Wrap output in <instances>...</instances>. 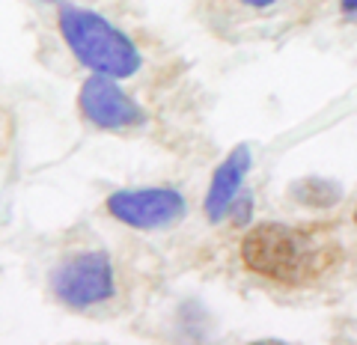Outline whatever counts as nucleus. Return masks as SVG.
I'll use <instances>...</instances> for the list:
<instances>
[{"label": "nucleus", "instance_id": "f03ea898", "mask_svg": "<svg viewBox=\"0 0 357 345\" xmlns=\"http://www.w3.org/2000/svg\"><path fill=\"white\" fill-rule=\"evenodd\" d=\"M60 33L75 57L98 75L128 77L140 69V54L134 48V42L122 30H116L110 21L89 13V9L63 6Z\"/></svg>", "mask_w": 357, "mask_h": 345}, {"label": "nucleus", "instance_id": "7ed1b4c3", "mask_svg": "<svg viewBox=\"0 0 357 345\" xmlns=\"http://www.w3.org/2000/svg\"><path fill=\"white\" fill-rule=\"evenodd\" d=\"M54 292L63 304L86 309L114 295V268L105 253H81L60 265L54 274Z\"/></svg>", "mask_w": 357, "mask_h": 345}, {"label": "nucleus", "instance_id": "9b49d317", "mask_svg": "<svg viewBox=\"0 0 357 345\" xmlns=\"http://www.w3.org/2000/svg\"><path fill=\"white\" fill-rule=\"evenodd\" d=\"M354 224H357V208H354Z\"/></svg>", "mask_w": 357, "mask_h": 345}, {"label": "nucleus", "instance_id": "f257e3e1", "mask_svg": "<svg viewBox=\"0 0 357 345\" xmlns=\"http://www.w3.org/2000/svg\"><path fill=\"white\" fill-rule=\"evenodd\" d=\"M244 268L286 286H304L337 262V244L312 229L289 224H259L241 238Z\"/></svg>", "mask_w": 357, "mask_h": 345}, {"label": "nucleus", "instance_id": "6e6552de", "mask_svg": "<svg viewBox=\"0 0 357 345\" xmlns=\"http://www.w3.org/2000/svg\"><path fill=\"white\" fill-rule=\"evenodd\" d=\"M250 211V197H241V206H238V211H236V217H238V224H244V215Z\"/></svg>", "mask_w": 357, "mask_h": 345}, {"label": "nucleus", "instance_id": "1a4fd4ad", "mask_svg": "<svg viewBox=\"0 0 357 345\" xmlns=\"http://www.w3.org/2000/svg\"><path fill=\"white\" fill-rule=\"evenodd\" d=\"M238 3H244V6H271V3H277V0H238Z\"/></svg>", "mask_w": 357, "mask_h": 345}, {"label": "nucleus", "instance_id": "0eeeda50", "mask_svg": "<svg viewBox=\"0 0 357 345\" xmlns=\"http://www.w3.org/2000/svg\"><path fill=\"white\" fill-rule=\"evenodd\" d=\"M295 194L301 197V203H307V206H333L340 199V187L331 182H321V179H307V182L295 185Z\"/></svg>", "mask_w": 357, "mask_h": 345}, {"label": "nucleus", "instance_id": "9d476101", "mask_svg": "<svg viewBox=\"0 0 357 345\" xmlns=\"http://www.w3.org/2000/svg\"><path fill=\"white\" fill-rule=\"evenodd\" d=\"M342 13L357 15V0H342Z\"/></svg>", "mask_w": 357, "mask_h": 345}, {"label": "nucleus", "instance_id": "423d86ee", "mask_svg": "<svg viewBox=\"0 0 357 345\" xmlns=\"http://www.w3.org/2000/svg\"><path fill=\"white\" fill-rule=\"evenodd\" d=\"M248 170H250V149L248 146H238L215 170V179H211L208 194H206V215H208V220H220L232 208L236 194L241 187V179H244V173Z\"/></svg>", "mask_w": 357, "mask_h": 345}, {"label": "nucleus", "instance_id": "20e7f679", "mask_svg": "<svg viewBox=\"0 0 357 345\" xmlns=\"http://www.w3.org/2000/svg\"><path fill=\"white\" fill-rule=\"evenodd\" d=\"M107 211L134 229H161L185 215V199L182 194L167 191V187L119 191L107 197Z\"/></svg>", "mask_w": 357, "mask_h": 345}, {"label": "nucleus", "instance_id": "39448f33", "mask_svg": "<svg viewBox=\"0 0 357 345\" xmlns=\"http://www.w3.org/2000/svg\"><path fill=\"white\" fill-rule=\"evenodd\" d=\"M77 105H81V114L96 128L122 131V128H134L143 122V110L110 81V75H96L89 81H84Z\"/></svg>", "mask_w": 357, "mask_h": 345}]
</instances>
